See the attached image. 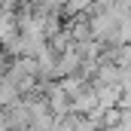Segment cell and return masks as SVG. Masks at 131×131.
<instances>
[{"label": "cell", "instance_id": "2", "mask_svg": "<svg viewBox=\"0 0 131 131\" xmlns=\"http://www.w3.org/2000/svg\"><path fill=\"white\" fill-rule=\"evenodd\" d=\"M73 131H98V125H95L89 116H79V113H76V125H73Z\"/></svg>", "mask_w": 131, "mask_h": 131}, {"label": "cell", "instance_id": "3", "mask_svg": "<svg viewBox=\"0 0 131 131\" xmlns=\"http://www.w3.org/2000/svg\"><path fill=\"white\" fill-rule=\"evenodd\" d=\"M64 3H67V0H52V6H55V9H61Z\"/></svg>", "mask_w": 131, "mask_h": 131}, {"label": "cell", "instance_id": "1", "mask_svg": "<svg viewBox=\"0 0 131 131\" xmlns=\"http://www.w3.org/2000/svg\"><path fill=\"white\" fill-rule=\"evenodd\" d=\"M92 6H95V0H67L64 6H61V15H64V18H73V15L89 12Z\"/></svg>", "mask_w": 131, "mask_h": 131}]
</instances>
